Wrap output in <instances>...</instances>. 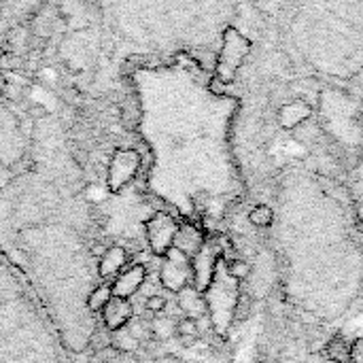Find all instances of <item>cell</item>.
<instances>
[{"instance_id": "cell-1", "label": "cell", "mask_w": 363, "mask_h": 363, "mask_svg": "<svg viewBox=\"0 0 363 363\" xmlns=\"http://www.w3.org/2000/svg\"><path fill=\"white\" fill-rule=\"evenodd\" d=\"M130 81L138 132L151 153L149 189L183 217L196 213L202 196L232 191L225 125L234 100L208 85L183 55L168 64H140Z\"/></svg>"}, {"instance_id": "cell-2", "label": "cell", "mask_w": 363, "mask_h": 363, "mask_svg": "<svg viewBox=\"0 0 363 363\" xmlns=\"http://www.w3.org/2000/svg\"><path fill=\"white\" fill-rule=\"evenodd\" d=\"M0 363H68V351L38 296L0 253Z\"/></svg>"}, {"instance_id": "cell-3", "label": "cell", "mask_w": 363, "mask_h": 363, "mask_svg": "<svg viewBox=\"0 0 363 363\" xmlns=\"http://www.w3.org/2000/svg\"><path fill=\"white\" fill-rule=\"evenodd\" d=\"M143 164V157L136 149H119L113 153L108 166H106V179L104 187L108 194H119L123 191L138 174Z\"/></svg>"}, {"instance_id": "cell-4", "label": "cell", "mask_w": 363, "mask_h": 363, "mask_svg": "<svg viewBox=\"0 0 363 363\" xmlns=\"http://www.w3.org/2000/svg\"><path fill=\"white\" fill-rule=\"evenodd\" d=\"M179 232V223L174 221V217H170L168 213H153L149 217V221L145 223V236L149 242V249L153 251V255L157 257H166V253L174 247V238Z\"/></svg>"}, {"instance_id": "cell-5", "label": "cell", "mask_w": 363, "mask_h": 363, "mask_svg": "<svg viewBox=\"0 0 363 363\" xmlns=\"http://www.w3.org/2000/svg\"><path fill=\"white\" fill-rule=\"evenodd\" d=\"M189 279H191V259L185 257L181 251H177L174 247L166 253L164 257V266L160 270V281L166 289L170 291H183L185 287H189Z\"/></svg>"}, {"instance_id": "cell-6", "label": "cell", "mask_w": 363, "mask_h": 363, "mask_svg": "<svg viewBox=\"0 0 363 363\" xmlns=\"http://www.w3.org/2000/svg\"><path fill=\"white\" fill-rule=\"evenodd\" d=\"M191 277H194V289L204 294L215 277V253L208 247H202V251L191 262Z\"/></svg>"}, {"instance_id": "cell-7", "label": "cell", "mask_w": 363, "mask_h": 363, "mask_svg": "<svg viewBox=\"0 0 363 363\" xmlns=\"http://www.w3.org/2000/svg\"><path fill=\"white\" fill-rule=\"evenodd\" d=\"M134 317V308L128 300H119V298H113L104 311H102V319H104V328L113 334L121 332L128 328V323L132 321Z\"/></svg>"}, {"instance_id": "cell-8", "label": "cell", "mask_w": 363, "mask_h": 363, "mask_svg": "<svg viewBox=\"0 0 363 363\" xmlns=\"http://www.w3.org/2000/svg\"><path fill=\"white\" fill-rule=\"evenodd\" d=\"M145 279H147L145 266L136 264V266L128 268L125 272H121V274L117 277V281H115V285H113V298H119V300L132 298V296L143 287Z\"/></svg>"}, {"instance_id": "cell-9", "label": "cell", "mask_w": 363, "mask_h": 363, "mask_svg": "<svg viewBox=\"0 0 363 363\" xmlns=\"http://www.w3.org/2000/svg\"><path fill=\"white\" fill-rule=\"evenodd\" d=\"M204 247V238H202V232L189 223L185 225H179V232H177V238H174V249L181 251L185 257H196Z\"/></svg>"}, {"instance_id": "cell-10", "label": "cell", "mask_w": 363, "mask_h": 363, "mask_svg": "<svg viewBox=\"0 0 363 363\" xmlns=\"http://www.w3.org/2000/svg\"><path fill=\"white\" fill-rule=\"evenodd\" d=\"M125 259H128V253H125L123 247H119V245L108 247V249L102 253L100 262H98V277H100V279H111V277H115V274L123 268Z\"/></svg>"}, {"instance_id": "cell-11", "label": "cell", "mask_w": 363, "mask_h": 363, "mask_svg": "<svg viewBox=\"0 0 363 363\" xmlns=\"http://www.w3.org/2000/svg\"><path fill=\"white\" fill-rule=\"evenodd\" d=\"M179 306L185 313V317L187 319H194V321H198L206 313V300H204V296L200 291H196L191 285L185 287L183 291H179Z\"/></svg>"}, {"instance_id": "cell-12", "label": "cell", "mask_w": 363, "mask_h": 363, "mask_svg": "<svg viewBox=\"0 0 363 363\" xmlns=\"http://www.w3.org/2000/svg\"><path fill=\"white\" fill-rule=\"evenodd\" d=\"M198 338H200V325H198V321L185 317V319H181V321L177 323V340H179L185 349L196 347Z\"/></svg>"}, {"instance_id": "cell-13", "label": "cell", "mask_w": 363, "mask_h": 363, "mask_svg": "<svg viewBox=\"0 0 363 363\" xmlns=\"http://www.w3.org/2000/svg\"><path fill=\"white\" fill-rule=\"evenodd\" d=\"M151 334H153V340L168 342L170 338H177V323L168 317H157L151 321Z\"/></svg>"}, {"instance_id": "cell-14", "label": "cell", "mask_w": 363, "mask_h": 363, "mask_svg": "<svg viewBox=\"0 0 363 363\" xmlns=\"http://www.w3.org/2000/svg\"><path fill=\"white\" fill-rule=\"evenodd\" d=\"M111 347L119 353V355H134L138 349H140V342L128 332V328L125 330H121V332H117L115 334V338L111 340Z\"/></svg>"}, {"instance_id": "cell-15", "label": "cell", "mask_w": 363, "mask_h": 363, "mask_svg": "<svg viewBox=\"0 0 363 363\" xmlns=\"http://www.w3.org/2000/svg\"><path fill=\"white\" fill-rule=\"evenodd\" d=\"M111 300H113V287H108V285L96 287V289L89 294V298H87V311H89L91 315L102 313L104 306H106Z\"/></svg>"}, {"instance_id": "cell-16", "label": "cell", "mask_w": 363, "mask_h": 363, "mask_svg": "<svg viewBox=\"0 0 363 363\" xmlns=\"http://www.w3.org/2000/svg\"><path fill=\"white\" fill-rule=\"evenodd\" d=\"M249 221L255 228H270L274 221V213L268 204H257L251 213H249Z\"/></svg>"}, {"instance_id": "cell-17", "label": "cell", "mask_w": 363, "mask_h": 363, "mask_svg": "<svg viewBox=\"0 0 363 363\" xmlns=\"http://www.w3.org/2000/svg\"><path fill=\"white\" fill-rule=\"evenodd\" d=\"M328 355L334 363H347L349 355H351V345L345 342L342 338H336L328 345Z\"/></svg>"}, {"instance_id": "cell-18", "label": "cell", "mask_w": 363, "mask_h": 363, "mask_svg": "<svg viewBox=\"0 0 363 363\" xmlns=\"http://www.w3.org/2000/svg\"><path fill=\"white\" fill-rule=\"evenodd\" d=\"M128 332L138 340V342H149L153 340V334H151V323L147 321H130V328Z\"/></svg>"}, {"instance_id": "cell-19", "label": "cell", "mask_w": 363, "mask_h": 363, "mask_svg": "<svg viewBox=\"0 0 363 363\" xmlns=\"http://www.w3.org/2000/svg\"><path fill=\"white\" fill-rule=\"evenodd\" d=\"M228 274L236 281H245L251 274V266L245 259H232L228 262Z\"/></svg>"}, {"instance_id": "cell-20", "label": "cell", "mask_w": 363, "mask_h": 363, "mask_svg": "<svg viewBox=\"0 0 363 363\" xmlns=\"http://www.w3.org/2000/svg\"><path fill=\"white\" fill-rule=\"evenodd\" d=\"M166 306H168V300L160 294H153L145 300V311L151 315H162L166 311Z\"/></svg>"}, {"instance_id": "cell-21", "label": "cell", "mask_w": 363, "mask_h": 363, "mask_svg": "<svg viewBox=\"0 0 363 363\" xmlns=\"http://www.w3.org/2000/svg\"><path fill=\"white\" fill-rule=\"evenodd\" d=\"M119 357H121V355H119L113 347H104V349H100V351L96 353L94 363H115Z\"/></svg>"}, {"instance_id": "cell-22", "label": "cell", "mask_w": 363, "mask_h": 363, "mask_svg": "<svg viewBox=\"0 0 363 363\" xmlns=\"http://www.w3.org/2000/svg\"><path fill=\"white\" fill-rule=\"evenodd\" d=\"M251 304H253V300L249 296H240V300L236 304V317L238 319H245L249 315V311H251Z\"/></svg>"}, {"instance_id": "cell-23", "label": "cell", "mask_w": 363, "mask_h": 363, "mask_svg": "<svg viewBox=\"0 0 363 363\" xmlns=\"http://www.w3.org/2000/svg\"><path fill=\"white\" fill-rule=\"evenodd\" d=\"M351 363H363V338H357L351 345V355H349Z\"/></svg>"}, {"instance_id": "cell-24", "label": "cell", "mask_w": 363, "mask_h": 363, "mask_svg": "<svg viewBox=\"0 0 363 363\" xmlns=\"http://www.w3.org/2000/svg\"><path fill=\"white\" fill-rule=\"evenodd\" d=\"M155 363H181V362H177V359H172V357H162V359H157Z\"/></svg>"}]
</instances>
